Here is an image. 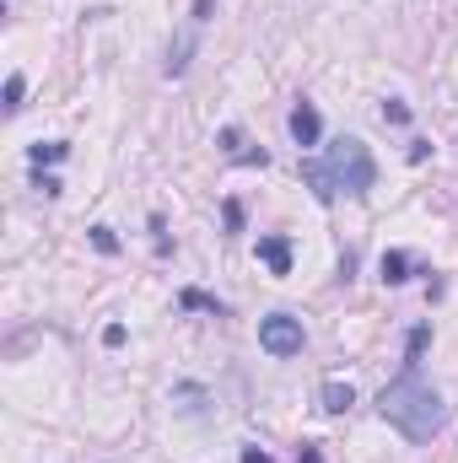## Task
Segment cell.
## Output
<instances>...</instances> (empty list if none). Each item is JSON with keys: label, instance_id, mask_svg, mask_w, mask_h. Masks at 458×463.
Returning a JSON list of instances; mask_svg holds the SVG:
<instances>
[{"label": "cell", "instance_id": "44dd1931", "mask_svg": "<svg viewBox=\"0 0 458 463\" xmlns=\"http://www.w3.org/2000/svg\"><path fill=\"white\" fill-rule=\"evenodd\" d=\"M297 463H324V453H319L313 442H302V453H297Z\"/></svg>", "mask_w": 458, "mask_h": 463}, {"label": "cell", "instance_id": "d6986e66", "mask_svg": "<svg viewBox=\"0 0 458 463\" xmlns=\"http://www.w3.org/2000/svg\"><path fill=\"white\" fill-rule=\"evenodd\" d=\"M432 156V140H410V162H426Z\"/></svg>", "mask_w": 458, "mask_h": 463}, {"label": "cell", "instance_id": "ac0fdd59", "mask_svg": "<svg viewBox=\"0 0 458 463\" xmlns=\"http://www.w3.org/2000/svg\"><path fill=\"white\" fill-rule=\"evenodd\" d=\"M222 216H227V232H243V205H237V200L222 205Z\"/></svg>", "mask_w": 458, "mask_h": 463}, {"label": "cell", "instance_id": "5bb4252c", "mask_svg": "<svg viewBox=\"0 0 458 463\" xmlns=\"http://www.w3.org/2000/svg\"><path fill=\"white\" fill-rule=\"evenodd\" d=\"M92 248H98V253H119L114 227H92Z\"/></svg>", "mask_w": 458, "mask_h": 463}, {"label": "cell", "instance_id": "6da1fadb", "mask_svg": "<svg viewBox=\"0 0 458 463\" xmlns=\"http://www.w3.org/2000/svg\"><path fill=\"white\" fill-rule=\"evenodd\" d=\"M377 410H383V420L399 426L410 442H432V437L443 431V420H448L443 393L421 377V366H405V372L377 393Z\"/></svg>", "mask_w": 458, "mask_h": 463}, {"label": "cell", "instance_id": "ffe728a7", "mask_svg": "<svg viewBox=\"0 0 458 463\" xmlns=\"http://www.w3.org/2000/svg\"><path fill=\"white\" fill-rule=\"evenodd\" d=\"M103 345H124V324H109L103 329Z\"/></svg>", "mask_w": 458, "mask_h": 463}, {"label": "cell", "instance_id": "7c38bea8", "mask_svg": "<svg viewBox=\"0 0 458 463\" xmlns=\"http://www.w3.org/2000/svg\"><path fill=\"white\" fill-rule=\"evenodd\" d=\"M178 302H184V307H200V313H216V318H222V302H216V297H205V291H184Z\"/></svg>", "mask_w": 458, "mask_h": 463}, {"label": "cell", "instance_id": "30bf717a", "mask_svg": "<svg viewBox=\"0 0 458 463\" xmlns=\"http://www.w3.org/2000/svg\"><path fill=\"white\" fill-rule=\"evenodd\" d=\"M350 404H356L350 383H340V377H329V383H324V410H329V415H345Z\"/></svg>", "mask_w": 458, "mask_h": 463}, {"label": "cell", "instance_id": "7402d4cb", "mask_svg": "<svg viewBox=\"0 0 458 463\" xmlns=\"http://www.w3.org/2000/svg\"><path fill=\"white\" fill-rule=\"evenodd\" d=\"M243 463H275L270 453H259V448H243Z\"/></svg>", "mask_w": 458, "mask_h": 463}, {"label": "cell", "instance_id": "2e32d148", "mask_svg": "<svg viewBox=\"0 0 458 463\" xmlns=\"http://www.w3.org/2000/svg\"><path fill=\"white\" fill-rule=\"evenodd\" d=\"M173 399H178V404H184V410H189V415H195V410H200V399H205V393H200V388H189V383H184V388H178V393H173Z\"/></svg>", "mask_w": 458, "mask_h": 463}, {"label": "cell", "instance_id": "4fadbf2b", "mask_svg": "<svg viewBox=\"0 0 458 463\" xmlns=\"http://www.w3.org/2000/svg\"><path fill=\"white\" fill-rule=\"evenodd\" d=\"M22 92H27V81H22V76H5V114L22 109Z\"/></svg>", "mask_w": 458, "mask_h": 463}, {"label": "cell", "instance_id": "8992f818", "mask_svg": "<svg viewBox=\"0 0 458 463\" xmlns=\"http://www.w3.org/2000/svg\"><path fill=\"white\" fill-rule=\"evenodd\" d=\"M302 178H308V189H313V200H319V205H335V194H340V189L329 184V167H324V162H302Z\"/></svg>", "mask_w": 458, "mask_h": 463}, {"label": "cell", "instance_id": "3957f363", "mask_svg": "<svg viewBox=\"0 0 458 463\" xmlns=\"http://www.w3.org/2000/svg\"><path fill=\"white\" fill-rule=\"evenodd\" d=\"M302 318H291V313H270V318H259V345L270 350V355H297L302 350Z\"/></svg>", "mask_w": 458, "mask_h": 463}, {"label": "cell", "instance_id": "9a60e30c", "mask_svg": "<svg viewBox=\"0 0 458 463\" xmlns=\"http://www.w3.org/2000/svg\"><path fill=\"white\" fill-rule=\"evenodd\" d=\"M383 118H388V124H410V109H405L399 98H388V103H383Z\"/></svg>", "mask_w": 458, "mask_h": 463}, {"label": "cell", "instance_id": "e0dca14e", "mask_svg": "<svg viewBox=\"0 0 458 463\" xmlns=\"http://www.w3.org/2000/svg\"><path fill=\"white\" fill-rule=\"evenodd\" d=\"M216 11V0H195V11H189V27H205V16Z\"/></svg>", "mask_w": 458, "mask_h": 463}, {"label": "cell", "instance_id": "52a82bcc", "mask_svg": "<svg viewBox=\"0 0 458 463\" xmlns=\"http://www.w3.org/2000/svg\"><path fill=\"white\" fill-rule=\"evenodd\" d=\"M195 33H200V27H184V38L167 49V76H184V71H189V54H195Z\"/></svg>", "mask_w": 458, "mask_h": 463}, {"label": "cell", "instance_id": "ba28073f", "mask_svg": "<svg viewBox=\"0 0 458 463\" xmlns=\"http://www.w3.org/2000/svg\"><path fill=\"white\" fill-rule=\"evenodd\" d=\"M65 151H71L65 140H38V146H27V162H33V167L43 173V167H54V162H65Z\"/></svg>", "mask_w": 458, "mask_h": 463}, {"label": "cell", "instance_id": "5b68a950", "mask_svg": "<svg viewBox=\"0 0 458 463\" xmlns=\"http://www.w3.org/2000/svg\"><path fill=\"white\" fill-rule=\"evenodd\" d=\"M259 259L270 264V275H291V242L286 237H259Z\"/></svg>", "mask_w": 458, "mask_h": 463}, {"label": "cell", "instance_id": "9c48e42d", "mask_svg": "<svg viewBox=\"0 0 458 463\" xmlns=\"http://www.w3.org/2000/svg\"><path fill=\"white\" fill-rule=\"evenodd\" d=\"M377 269H383V280H388V286H405V280H410V253H399V248H388Z\"/></svg>", "mask_w": 458, "mask_h": 463}, {"label": "cell", "instance_id": "7a4b0ae2", "mask_svg": "<svg viewBox=\"0 0 458 463\" xmlns=\"http://www.w3.org/2000/svg\"><path fill=\"white\" fill-rule=\"evenodd\" d=\"M324 167H329V184L345 189V194H367V189L377 184V162H372V151H367L356 135H345V140L329 146Z\"/></svg>", "mask_w": 458, "mask_h": 463}, {"label": "cell", "instance_id": "277c9868", "mask_svg": "<svg viewBox=\"0 0 458 463\" xmlns=\"http://www.w3.org/2000/svg\"><path fill=\"white\" fill-rule=\"evenodd\" d=\"M319 135H324V118H319V109L302 98L297 109H291V140L297 146H319Z\"/></svg>", "mask_w": 458, "mask_h": 463}, {"label": "cell", "instance_id": "8fae6325", "mask_svg": "<svg viewBox=\"0 0 458 463\" xmlns=\"http://www.w3.org/2000/svg\"><path fill=\"white\" fill-rule=\"evenodd\" d=\"M426 340H432V329L421 324V329H410V345H405V366H421V350H426Z\"/></svg>", "mask_w": 458, "mask_h": 463}]
</instances>
